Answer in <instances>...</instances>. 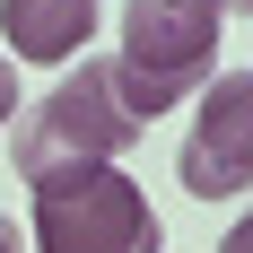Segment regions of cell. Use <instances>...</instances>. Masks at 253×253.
<instances>
[{"label": "cell", "instance_id": "obj_1", "mask_svg": "<svg viewBox=\"0 0 253 253\" xmlns=\"http://www.w3.org/2000/svg\"><path fill=\"white\" fill-rule=\"evenodd\" d=\"M227 0H131L123 9V52H114V96L140 131L175 114L192 87L218 70V35H227Z\"/></svg>", "mask_w": 253, "mask_h": 253}, {"label": "cell", "instance_id": "obj_2", "mask_svg": "<svg viewBox=\"0 0 253 253\" xmlns=\"http://www.w3.org/2000/svg\"><path fill=\"white\" fill-rule=\"evenodd\" d=\"M131 140H140V123L114 96V61L79 52V70H61V87H44V96L26 105L18 140H9V166L26 183H44L61 166H114Z\"/></svg>", "mask_w": 253, "mask_h": 253}, {"label": "cell", "instance_id": "obj_3", "mask_svg": "<svg viewBox=\"0 0 253 253\" xmlns=\"http://www.w3.org/2000/svg\"><path fill=\"white\" fill-rule=\"evenodd\" d=\"M26 192H35V253H157L166 245L149 192L123 166H61Z\"/></svg>", "mask_w": 253, "mask_h": 253}, {"label": "cell", "instance_id": "obj_4", "mask_svg": "<svg viewBox=\"0 0 253 253\" xmlns=\"http://www.w3.org/2000/svg\"><path fill=\"white\" fill-rule=\"evenodd\" d=\"M245 183H253V79L227 70L201 96V123H192V140H183V192L236 201Z\"/></svg>", "mask_w": 253, "mask_h": 253}, {"label": "cell", "instance_id": "obj_5", "mask_svg": "<svg viewBox=\"0 0 253 253\" xmlns=\"http://www.w3.org/2000/svg\"><path fill=\"white\" fill-rule=\"evenodd\" d=\"M0 35L35 70H70L96 35V0H0Z\"/></svg>", "mask_w": 253, "mask_h": 253}, {"label": "cell", "instance_id": "obj_6", "mask_svg": "<svg viewBox=\"0 0 253 253\" xmlns=\"http://www.w3.org/2000/svg\"><path fill=\"white\" fill-rule=\"evenodd\" d=\"M9 114H18V70L0 61V131H9Z\"/></svg>", "mask_w": 253, "mask_h": 253}, {"label": "cell", "instance_id": "obj_7", "mask_svg": "<svg viewBox=\"0 0 253 253\" xmlns=\"http://www.w3.org/2000/svg\"><path fill=\"white\" fill-rule=\"evenodd\" d=\"M0 253H26V236H18V227H9V218H0Z\"/></svg>", "mask_w": 253, "mask_h": 253}, {"label": "cell", "instance_id": "obj_8", "mask_svg": "<svg viewBox=\"0 0 253 253\" xmlns=\"http://www.w3.org/2000/svg\"><path fill=\"white\" fill-rule=\"evenodd\" d=\"M227 253H245V236H236V245H227Z\"/></svg>", "mask_w": 253, "mask_h": 253}]
</instances>
